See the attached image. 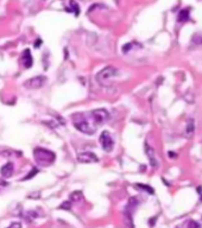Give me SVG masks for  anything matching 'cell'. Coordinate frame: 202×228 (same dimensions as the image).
<instances>
[{
    "mask_svg": "<svg viewBox=\"0 0 202 228\" xmlns=\"http://www.w3.org/2000/svg\"><path fill=\"white\" fill-rule=\"evenodd\" d=\"M135 187L139 189H143L144 191H146L149 194H154L155 191H154V189L151 188V187H149V185H145V184H135Z\"/></svg>",
    "mask_w": 202,
    "mask_h": 228,
    "instance_id": "5bb4252c",
    "label": "cell"
},
{
    "mask_svg": "<svg viewBox=\"0 0 202 228\" xmlns=\"http://www.w3.org/2000/svg\"><path fill=\"white\" fill-rule=\"evenodd\" d=\"M77 161L80 163H96L99 162L98 156L90 151H85V152H80V153L76 156Z\"/></svg>",
    "mask_w": 202,
    "mask_h": 228,
    "instance_id": "52a82bcc",
    "label": "cell"
},
{
    "mask_svg": "<svg viewBox=\"0 0 202 228\" xmlns=\"http://www.w3.org/2000/svg\"><path fill=\"white\" fill-rule=\"evenodd\" d=\"M34 161L39 164L40 166H48V165H51L55 162L56 156L53 151L47 150V148H37L34 150Z\"/></svg>",
    "mask_w": 202,
    "mask_h": 228,
    "instance_id": "6da1fadb",
    "label": "cell"
},
{
    "mask_svg": "<svg viewBox=\"0 0 202 228\" xmlns=\"http://www.w3.org/2000/svg\"><path fill=\"white\" fill-rule=\"evenodd\" d=\"M70 208H71V201L63 202L60 206V209H70Z\"/></svg>",
    "mask_w": 202,
    "mask_h": 228,
    "instance_id": "d6986e66",
    "label": "cell"
},
{
    "mask_svg": "<svg viewBox=\"0 0 202 228\" xmlns=\"http://www.w3.org/2000/svg\"><path fill=\"white\" fill-rule=\"evenodd\" d=\"M81 197H82V193H81V191H75V193H73L71 196H70V200H71V201H79Z\"/></svg>",
    "mask_w": 202,
    "mask_h": 228,
    "instance_id": "2e32d148",
    "label": "cell"
},
{
    "mask_svg": "<svg viewBox=\"0 0 202 228\" xmlns=\"http://www.w3.org/2000/svg\"><path fill=\"white\" fill-rule=\"evenodd\" d=\"M13 163H11V162H8L6 163L5 165H2L1 169H0V175H1V177H4V178H8V177H11L12 174H13Z\"/></svg>",
    "mask_w": 202,
    "mask_h": 228,
    "instance_id": "9c48e42d",
    "label": "cell"
},
{
    "mask_svg": "<svg viewBox=\"0 0 202 228\" xmlns=\"http://www.w3.org/2000/svg\"><path fill=\"white\" fill-rule=\"evenodd\" d=\"M90 118L93 119L96 125H102L109 119V113L103 108H99V109H94L90 112Z\"/></svg>",
    "mask_w": 202,
    "mask_h": 228,
    "instance_id": "277c9868",
    "label": "cell"
},
{
    "mask_svg": "<svg viewBox=\"0 0 202 228\" xmlns=\"http://www.w3.org/2000/svg\"><path fill=\"white\" fill-rule=\"evenodd\" d=\"M194 128H195V125H194V120L193 119H189L188 122H187V126H186V135L190 138L193 133H194Z\"/></svg>",
    "mask_w": 202,
    "mask_h": 228,
    "instance_id": "7c38bea8",
    "label": "cell"
},
{
    "mask_svg": "<svg viewBox=\"0 0 202 228\" xmlns=\"http://www.w3.org/2000/svg\"><path fill=\"white\" fill-rule=\"evenodd\" d=\"M131 47H132V44L130 43V44H126V45H124V48H122V52H128L130 50H131Z\"/></svg>",
    "mask_w": 202,
    "mask_h": 228,
    "instance_id": "ffe728a7",
    "label": "cell"
},
{
    "mask_svg": "<svg viewBox=\"0 0 202 228\" xmlns=\"http://www.w3.org/2000/svg\"><path fill=\"white\" fill-rule=\"evenodd\" d=\"M73 119H74L75 128H77L80 132L85 134H89V135H92L94 133V128L90 127V125L88 124V121L85 119V116L82 114H76V115L73 116Z\"/></svg>",
    "mask_w": 202,
    "mask_h": 228,
    "instance_id": "7a4b0ae2",
    "label": "cell"
},
{
    "mask_svg": "<svg viewBox=\"0 0 202 228\" xmlns=\"http://www.w3.org/2000/svg\"><path fill=\"white\" fill-rule=\"evenodd\" d=\"M40 44H42V40H40V39H37V40H36V43H34V47L37 48L38 45H40Z\"/></svg>",
    "mask_w": 202,
    "mask_h": 228,
    "instance_id": "7402d4cb",
    "label": "cell"
},
{
    "mask_svg": "<svg viewBox=\"0 0 202 228\" xmlns=\"http://www.w3.org/2000/svg\"><path fill=\"white\" fill-rule=\"evenodd\" d=\"M25 217H26L27 221H30V220H34V219H36V217H37V213L31 210V212H29V213H27Z\"/></svg>",
    "mask_w": 202,
    "mask_h": 228,
    "instance_id": "e0dca14e",
    "label": "cell"
},
{
    "mask_svg": "<svg viewBox=\"0 0 202 228\" xmlns=\"http://www.w3.org/2000/svg\"><path fill=\"white\" fill-rule=\"evenodd\" d=\"M188 228H202V227L199 222L191 220V221H189V223H188Z\"/></svg>",
    "mask_w": 202,
    "mask_h": 228,
    "instance_id": "ac0fdd59",
    "label": "cell"
},
{
    "mask_svg": "<svg viewBox=\"0 0 202 228\" xmlns=\"http://www.w3.org/2000/svg\"><path fill=\"white\" fill-rule=\"evenodd\" d=\"M68 5L69 6L66 7V11L67 12H74L75 16H79L80 14V6L77 5V2L74 0H68Z\"/></svg>",
    "mask_w": 202,
    "mask_h": 228,
    "instance_id": "8fae6325",
    "label": "cell"
},
{
    "mask_svg": "<svg viewBox=\"0 0 202 228\" xmlns=\"http://www.w3.org/2000/svg\"><path fill=\"white\" fill-rule=\"evenodd\" d=\"M118 75V69L114 67H112V66H108V67L103 68L102 70H100L98 74H96V80L99 81V82H105V81L109 80V79H112V77H114Z\"/></svg>",
    "mask_w": 202,
    "mask_h": 228,
    "instance_id": "3957f363",
    "label": "cell"
},
{
    "mask_svg": "<svg viewBox=\"0 0 202 228\" xmlns=\"http://www.w3.org/2000/svg\"><path fill=\"white\" fill-rule=\"evenodd\" d=\"M47 81V77L43 76V75H38V76H34L32 79L27 80L24 82V87L27 89H38L40 88Z\"/></svg>",
    "mask_w": 202,
    "mask_h": 228,
    "instance_id": "8992f818",
    "label": "cell"
},
{
    "mask_svg": "<svg viewBox=\"0 0 202 228\" xmlns=\"http://www.w3.org/2000/svg\"><path fill=\"white\" fill-rule=\"evenodd\" d=\"M189 17H190V12H189L188 8H184V10H181L180 11V13H178V21H187L189 19Z\"/></svg>",
    "mask_w": 202,
    "mask_h": 228,
    "instance_id": "4fadbf2b",
    "label": "cell"
},
{
    "mask_svg": "<svg viewBox=\"0 0 202 228\" xmlns=\"http://www.w3.org/2000/svg\"><path fill=\"white\" fill-rule=\"evenodd\" d=\"M2 185H6V183H2V182H0V187H2Z\"/></svg>",
    "mask_w": 202,
    "mask_h": 228,
    "instance_id": "603a6c76",
    "label": "cell"
},
{
    "mask_svg": "<svg viewBox=\"0 0 202 228\" xmlns=\"http://www.w3.org/2000/svg\"><path fill=\"white\" fill-rule=\"evenodd\" d=\"M145 153L148 156L150 165H151L152 168H157V166H158V161H157V158H156V152H155V150L151 148L148 143H145Z\"/></svg>",
    "mask_w": 202,
    "mask_h": 228,
    "instance_id": "ba28073f",
    "label": "cell"
},
{
    "mask_svg": "<svg viewBox=\"0 0 202 228\" xmlns=\"http://www.w3.org/2000/svg\"><path fill=\"white\" fill-rule=\"evenodd\" d=\"M37 172H38V169L37 168H34L32 170H31V172H29V174L23 178V181H27V180H30V178H32L34 175H37Z\"/></svg>",
    "mask_w": 202,
    "mask_h": 228,
    "instance_id": "9a60e30c",
    "label": "cell"
},
{
    "mask_svg": "<svg viewBox=\"0 0 202 228\" xmlns=\"http://www.w3.org/2000/svg\"><path fill=\"white\" fill-rule=\"evenodd\" d=\"M99 141H100L103 151H106V152H111L113 150V148H114V141H113L112 137H111V133L108 131H103L100 134Z\"/></svg>",
    "mask_w": 202,
    "mask_h": 228,
    "instance_id": "5b68a950",
    "label": "cell"
},
{
    "mask_svg": "<svg viewBox=\"0 0 202 228\" xmlns=\"http://www.w3.org/2000/svg\"><path fill=\"white\" fill-rule=\"evenodd\" d=\"M7 228H21V225H20L19 222H13V223H11Z\"/></svg>",
    "mask_w": 202,
    "mask_h": 228,
    "instance_id": "44dd1931",
    "label": "cell"
},
{
    "mask_svg": "<svg viewBox=\"0 0 202 228\" xmlns=\"http://www.w3.org/2000/svg\"><path fill=\"white\" fill-rule=\"evenodd\" d=\"M21 63L24 64L25 68H31L32 64H34V58H32V55L30 52V50L26 49L24 52H23V56H21Z\"/></svg>",
    "mask_w": 202,
    "mask_h": 228,
    "instance_id": "30bf717a",
    "label": "cell"
}]
</instances>
